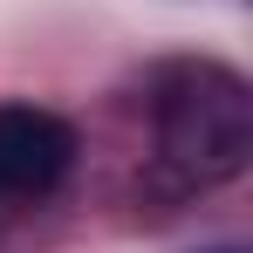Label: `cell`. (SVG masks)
<instances>
[{"label": "cell", "mask_w": 253, "mask_h": 253, "mask_svg": "<svg viewBox=\"0 0 253 253\" xmlns=\"http://www.w3.org/2000/svg\"><path fill=\"white\" fill-rule=\"evenodd\" d=\"M76 165V130L55 110L35 103H0V192L7 199H42Z\"/></svg>", "instance_id": "obj_2"}, {"label": "cell", "mask_w": 253, "mask_h": 253, "mask_svg": "<svg viewBox=\"0 0 253 253\" xmlns=\"http://www.w3.org/2000/svg\"><path fill=\"white\" fill-rule=\"evenodd\" d=\"M158 151L185 185H226L253 158V96L226 62H178L158 83Z\"/></svg>", "instance_id": "obj_1"}]
</instances>
